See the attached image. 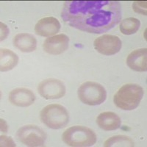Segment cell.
I'll return each mask as SVG.
<instances>
[{
  "label": "cell",
  "mask_w": 147,
  "mask_h": 147,
  "mask_svg": "<svg viewBox=\"0 0 147 147\" xmlns=\"http://www.w3.org/2000/svg\"><path fill=\"white\" fill-rule=\"evenodd\" d=\"M40 119L42 123L49 128L57 129L63 128L68 124L69 115L63 106L59 104H52L42 109Z\"/></svg>",
  "instance_id": "4"
},
{
  "label": "cell",
  "mask_w": 147,
  "mask_h": 147,
  "mask_svg": "<svg viewBox=\"0 0 147 147\" xmlns=\"http://www.w3.org/2000/svg\"><path fill=\"white\" fill-rule=\"evenodd\" d=\"M0 25H1V39L0 40H3L7 38V37L8 36L9 29L7 26L2 22L0 23Z\"/></svg>",
  "instance_id": "20"
},
{
  "label": "cell",
  "mask_w": 147,
  "mask_h": 147,
  "mask_svg": "<svg viewBox=\"0 0 147 147\" xmlns=\"http://www.w3.org/2000/svg\"><path fill=\"white\" fill-rule=\"evenodd\" d=\"M13 42L14 47L23 52H32L36 49V38L30 33L17 34Z\"/></svg>",
  "instance_id": "14"
},
{
  "label": "cell",
  "mask_w": 147,
  "mask_h": 147,
  "mask_svg": "<svg viewBox=\"0 0 147 147\" xmlns=\"http://www.w3.org/2000/svg\"><path fill=\"white\" fill-rule=\"evenodd\" d=\"M140 26V22L139 19L130 17L121 22L120 31L124 35H132L139 30Z\"/></svg>",
  "instance_id": "16"
},
{
  "label": "cell",
  "mask_w": 147,
  "mask_h": 147,
  "mask_svg": "<svg viewBox=\"0 0 147 147\" xmlns=\"http://www.w3.org/2000/svg\"><path fill=\"white\" fill-rule=\"evenodd\" d=\"M38 91L46 99H57L65 94L66 88L62 81L57 79H47L38 86Z\"/></svg>",
  "instance_id": "7"
},
{
  "label": "cell",
  "mask_w": 147,
  "mask_h": 147,
  "mask_svg": "<svg viewBox=\"0 0 147 147\" xmlns=\"http://www.w3.org/2000/svg\"><path fill=\"white\" fill-rule=\"evenodd\" d=\"M16 137L21 143L27 146L37 147L44 146L47 135L38 126L29 124L18 129Z\"/></svg>",
  "instance_id": "6"
},
{
  "label": "cell",
  "mask_w": 147,
  "mask_h": 147,
  "mask_svg": "<svg viewBox=\"0 0 147 147\" xmlns=\"http://www.w3.org/2000/svg\"><path fill=\"white\" fill-rule=\"evenodd\" d=\"M143 88L137 84H127L119 89L114 95L116 107L124 110H132L138 107L144 96Z\"/></svg>",
  "instance_id": "2"
},
{
  "label": "cell",
  "mask_w": 147,
  "mask_h": 147,
  "mask_svg": "<svg viewBox=\"0 0 147 147\" xmlns=\"http://www.w3.org/2000/svg\"><path fill=\"white\" fill-rule=\"evenodd\" d=\"M7 129H8V127L5 120L1 119V131L3 132H7Z\"/></svg>",
  "instance_id": "21"
},
{
  "label": "cell",
  "mask_w": 147,
  "mask_h": 147,
  "mask_svg": "<svg viewBox=\"0 0 147 147\" xmlns=\"http://www.w3.org/2000/svg\"><path fill=\"white\" fill-rule=\"evenodd\" d=\"M69 37L65 34H59L46 39L43 48L47 53L58 55L65 52L69 47Z\"/></svg>",
  "instance_id": "9"
},
{
  "label": "cell",
  "mask_w": 147,
  "mask_h": 147,
  "mask_svg": "<svg viewBox=\"0 0 147 147\" xmlns=\"http://www.w3.org/2000/svg\"><path fill=\"white\" fill-rule=\"evenodd\" d=\"M8 99L13 105L22 107H29L35 102V96L30 89L18 88L10 92Z\"/></svg>",
  "instance_id": "10"
},
{
  "label": "cell",
  "mask_w": 147,
  "mask_h": 147,
  "mask_svg": "<svg viewBox=\"0 0 147 147\" xmlns=\"http://www.w3.org/2000/svg\"><path fill=\"white\" fill-rule=\"evenodd\" d=\"M18 63V55L7 49L0 50V70L2 72L8 71L15 68Z\"/></svg>",
  "instance_id": "15"
},
{
  "label": "cell",
  "mask_w": 147,
  "mask_h": 147,
  "mask_svg": "<svg viewBox=\"0 0 147 147\" xmlns=\"http://www.w3.org/2000/svg\"><path fill=\"white\" fill-rule=\"evenodd\" d=\"M77 94L82 103L90 106L99 105L107 98V91L103 85L90 81L82 84L79 88Z\"/></svg>",
  "instance_id": "5"
},
{
  "label": "cell",
  "mask_w": 147,
  "mask_h": 147,
  "mask_svg": "<svg viewBox=\"0 0 147 147\" xmlns=\"http://www.w3.org/2000/svg\"><path fill=\"white\" fill-rule=\"evenodd\" d=\"M146 53V48L139 49L132 52L127 58V65L136 71H146L147 70Z\"/></svg>",
  "instance_id": "12"
},
{
  "label": "cell",
  "mask_w": 147,
  "mask_h": 147,
  "mask_svg": "<svg viewBox=\"0 0 147 147\" xmlns=\"http://www.w3.org/2000/svg\"><path fill=\"white\" fill-rule=\"evenodd\" d=\"M96 123L104 130L112 131L115 130L121 127V121L116 113L111 111H106L98 115Z\"/></svg>",
  "instance_id": "13"
},
{
  "label": "cell",
  "mask_w": 147,
  "mask_h": 147,
  "mask_svg": "<svg viewBox=\"0 0 147 147\" xmlns=\"http://www.w3.org/2000/svg\"><path fill=\"white\" fill-rule=\"evenodd\" d=\"M60 30V23L55 17H45L37 22L35 32L37 35L49 37L55 35Z\"/></svg>",
  "instance_id": "11"
},
{
  "label": "cell",
  "mask_w": 147,
  "mask_h": 147,
  "mask_svg": "<svg viewBox=\"0 0 147 147\" xmlns=\"http://www.w3.org/2000/svg\"><path fill=\"white\" fill-rule=\"evenodd\" d=\"M61 17L74 28L100 34L119 24L122 17L121 6L116 1H67Z\"/></svg>",
  "instance_id": "1"
},
{
  "label": "cell",
  "mask_w": 147,
  "mask_h": 147,
  "mask_svg": "<svg viewBox=\"0 0 147 147\" xmlns=\"http://www.w3.org/2000/svg\"><path fill=\"white\" fill-rule=\"evenodd\" d=\"M1 140V146H16L15 143L13 142V140L10 137L5 136H1L0 137Z\"/></svg>",
  "instance_id": "19"
},
{
  "label": "cell",
  "mask_w": 147,
  "mask_h": 147,
  "mask_svg": "<svg viewBox=\"0 0 147 147\" xmlns=\"http://www.w3.org/2000/svg\"><path fill=\"white\" fill-rule=\"evenodd\" d=\"M62 138L67 146L73 147L91 146L97 140L94 131L84 126L69 127L63 132Z\"/></svg>",
  "instance_id": "3"
},
{
  "label": "cell",
  "mask_w": 147,
  "mask_h": 147,
  "mask_svg": "<svg viewBox=\"0 0 147 147\" xmlns=\"http://www.w3.org/2000/svg\"><path fill=\"white\" fill-rule=\"evenodd\" d=\"M146 1H136L132 4V8L136 13L146 16Z\"/></svg>",
  "instance_id": "18"
},
{
  "label": "cell",
  "mask_w": 147,
  "mask_h": 147,
  "mask_svg": "<svg viewBox=\"0 0 147 147\" xmlns=\"http://www.w3.org/2000/svg\"><path fill=\"white\" fill-rule=\"evenodd\" d=\"M96 50L104 55H113L121 50L122 42L116 35H103L97 38L94 42Z\"/></svg>",
  "instance_id": "8"
},
{
  "label": "cell",
  "mask_w": 147,
  "mask_h": 147,
  "mask_svg": "<svg viewBox=\"0 0 147 147\" xmlns=\"http://www.w3.org/2000/svg\"><path fill=\"white\" fill-rule=\"evenodd\" d=\"M104 146L105 147H114V146H124L132 147L135 146L134 141L131 138L127 136H115L110 138L106 140Z\"/></svg>",
  "instance_id": "17"
}]
</instances>
